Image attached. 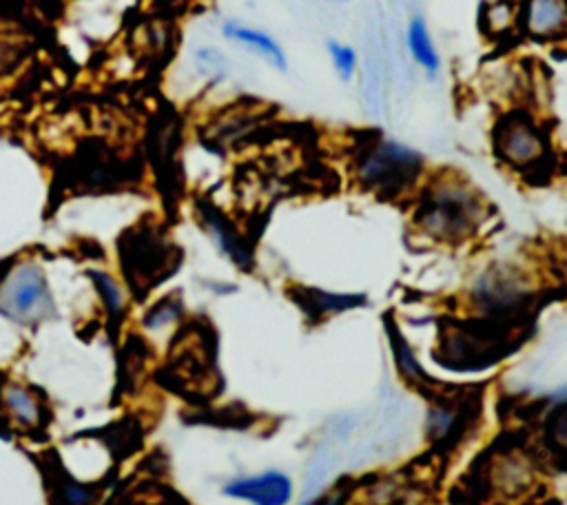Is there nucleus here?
I'll return each instance as SVG.
<instances>
[{"label": "nucleus", "mask_w": 567, "mask_h": 505, "mask_svg": "<svg viewBox=\"0 0 567 505\" xmlns=\"http://www.w3.org/2000/svg\"><path fill=\"white\" fill-rule=\"evenodd\" d=\"M405 42H408L412 60L423 69V73L430 78H436L441 71V55L432 42L427 24L421 16H414L410 20L408 31H405Z\"/></svg>", "instance_id": "15"}, {"label": "nucleus", "mask_w": 567, "mask_h": 505, "mask_svg": "<svg viewBox=\"0 0 567 505\" xmlns=\"http://www.w3.org/2000/svg\"><path fill=\"white\" fill-rule=\"evenodd\" d=\"M89 277L93 279V284H95V288H97V292H100V297H102V301L106 306L109 317L113 321H120L122 315H124V292H122L120 284L111 275H106L102 270H91Z\"/></svg>", "instance_id": "19"}, {"label": "nucleus", "mask_w": 567, "mask_h": 505, "mask_svg": "<svg viewBox=\"0 0 567 505\" xmlns=\"http://www.w3.org/2000/svg\"><path fill=\"white\" fill-rule=\"evenodd\" d=\"M487 492L498 501H514L536 483L534 458L523 450H505L489 458L483 474Z\"/></svg>", "instance_id": "7"}, {"label": "nucleus", "mask_w": 567, "mask_h": 505, "mask_svg": "<svg viewBox=\"0 0 567 505\" xmlns=\"http://www.w3.org/2000/svg\"><path fill=\"white\" fill-rule=\"evenodd\" d=\"M547 432L554 443H558L560 447L567 450V401L551 414Z\"/></svg>", "instance_id": "23"}, {"label": "nucleus", "mask_w": 567, "mask_h": 505, "mask_svg": "<svg viewBox=\"0 0 567 505\" xmlns=\"http://www.w3.org/2000/svg\"><path fill=\"white\" fill-rule=\"evenodd\" d=\"M51 310L53 301L42 268L35 261L13 264L0 279V315L18 323H33Z\"/></svg>", "instance_id": "5"}, {"label": "nucleus", "mask_w": 567, "mask_h": 505, "mask_svg": "<svg viewBox=\"0 0 567 505\" xmlns=\"http://www.w3.org/2000/svg\"><path fill=\"white\" fill-rule=\"evenodd\" d=\"M224 35L228 40H235V42L252 49L259 58H264L275 69L286 71V66H288L286 53L279 47V42L275 38H270L266 31L252 29V27H246V24H239V22H226L224 24Z\"/></svg>", "instance_id": "14"}, {"label": "nucleus", "mask_w": 567, "mask_h": 505, "mask_svg": "<svg viewBox=\"0 0 567 505\" xmlns=\"http://www.w3.org/2000/svg\"><path fill=\"white\" fill-rule=\"evenodd\" d=\"M328 53H330V60H332V66L337 71V75L348 82L352 75H354V69H357V53L352 47L348 44H341L337 40H330L328 42Z\"/></svg>", "instance_id": "20"}, {"label": "nucleus", "mask_w": 567, "mask_h": 505, "mask_svg": "<svg viewBox=\"0 0 567 505\" xmlns=\"http://www.w3.org/2000/svg\"><path fill=\"white\" fill-rule=\"evenodd\" d=\"M197 60L210 71H224V66H226V58L217 49H210V47L197 49Z\"/></svg>", "instance_id": "24"}, {"label": "nucleus", "mask_w": 567, "mask_h": 505, "mask_svg": "<svg viewBox=\"0 0 567 505\" xmlns=\"http://www.w3.org/2000/svg\"><path fill=\"white\" fill-rule=\"evenodd\" d=\"M492 151L507 168L529 173L547 162L549 135L529 111L509 109L492 126Z\"/></svg>", "instance_id": "4"}, {"label": "nucleus", "mask_w": 567, "mask_h": 505, "mask_svg": "<svg viewBox=\"0 0 567 505\" xmlns=\"http://www.w3.org/2000/svg\"><path fill=\"white\" fill-rule=\"evenodd\" d=\"M412 483L405 474L379 476L365 492L368 505H408L412 496Z\"/></svg>", "instance_id": "16"}, {"label": "nucleus", "mask_w": 567, "mask_h": 505, "mask_svg": "<svg viewBox=\"0 0 567 505\" xmlns=\"http://www.w3.org/2000/svg\"><path fill=\"white\" fill-rule=\"evenodd\" d=\"M122 255H124V266L126 272L135 279H144V281H157L159 277H164V272L171 264V246H166L157 235H153L151 230H142V233H133L131 246H122Z\"/></svg>", "instance_id": "8"}, {"label": "nucleus", "mask_w": 567, "mask_h": 505, "mask_svg": "<svg viewBox=\"0 0 567 505\" xmlns=\"http://www.w3.org/2000/svg\"><path fill=\"white\" fill-rule=\"evenodd\" d=\"M489 217L483 193L461 173L441 171L425 179L412 213L419 237L439 246H458L472 239Z\"/></svg>", "instance_id": "1"}, {"label": "nucleus", "mask_w": 567, "mask_h": 505, "mask_svg": "<svg viewBox=\"0 0 567 505\" xmlns=\"http://www.w3.org/2000/svg\"><path fill=\"white\" fill-rule=\"evenodd\" d=\"M388 339H390V346H392V352H394L396 370L405 379V383H410L416 390L425 392L430 396V401L436 399L434 390L439 388V383L423 370V365L419 363L414 350L410 348V343L405 341V337L401 334V330L394 323H388Z\"/></svg>", "instance_id": "12"}, {"label": "nucleus", "mask_w": 567, "mask_h": 505, "mask_svg": "<svg viewBox=\"0 0 567 505\" xmlns=\"http://www.w3.org/2000/svg\"><path fill=\"white\" fill-rule=\"evenodd\" d=\"M425 171V157L394 140V137H374L357 155L354 175L359 184L381 197H399L412 190Z\"/></svg>", "instance_id": "2"}, {"label": "nucleus", "mask_w": 567, "mask_h": 505, "mask_svg": "<svg viewBox=\"0 0 567 505\" xmlns=\"http://www.w3.org/2000/svg\"><path fill=\"white\" fill-rule=\"evenodd\" d=\"M199 217L204 230L210 235L213 244L224 252L235 266L248 270L252 266V252L248 244L241 239L237 228L210 204H199Z\"/></svg>", "instance_id": "11"}, {"label": "nucleus", "mask_w": 567, "mask_h": 505, "mask_svg": "<svg viewBox=\"0 0 567 505\" xmlns=\"http://www.w3.org/2000/svg\"><path fill=\"white\" fill-rule=\"evenodd\" d=\"M536 297L532 277L516 264L498 261L483 268L465 292V303L476 319L503 323L529 310Z\"/></svg>", "instance_id": "3"}, {"label": "nucleus", "mask_w": 567, "mask_h": 505, "mask_svg": "<svg viewBox=\"0 0 567 505\" xmlns=\"http://www.w3.org/2000/svg\"><path fill=\"white\" fill-rule=\"evenodd\" d=\"M494 321L478 319L474 323L450 326L441 337V350L445 363H458L456 368H478L496 359L501 339L496 330H489Z\"/></svg>", "instance_id": "6"}, {"label": "nucleus", "mask_w": 567, "mask_h": 505, "mask_svg": "<svg viewBox=\"0 0 567 505\" xmlns=\"http://www.w3.org/2000/svg\"><path fill=\"white\" fill-rule=\"evenodd\" d=\"M520 29L536 42L567 40V0H523Z\"/></svg>", "instance_id": "9"}, {"label": "nucleus", "mask_w": 567, "mask_h": 505, "mask_svg": "<svg viewBox=\"0 0 567 505\" xmlns=\"http://www.w3.org/2000/svg\"><path fill=\"white\" fill-rule=\"evenodd\" d=\"M467 408L461 401H447V396L432 399L425 419V432L432 443H445L452 436H458L463 421L467 419Z\"/></svg>", "instance_id": "13"}, {"label": "nucleus", "mask_w": 567, "mask_h": 505, "mask_svg": "<svg viewBox=\"0 0 567 505\" xmlns=\"http://www.w3.org/2000/svg\"><path fill=\"white\" fill-rule=\"evenodd\" d=\"M4 403L9 408V412L13 414L16 421H20L22 425L31 427L38 423L40 419V405L38 401L20 385H9L4 390Z\"/></svg>", "instance_id": "18"}, {"label": "nucleus", "mask_w": 567, "mask_h": 505, "mask_svg": "<svg viewBox=\"0 0 567 505\" xmlns=\"http://www.w3.org/2000/svg\"><path fill=\"white\" fill-rule=\"evenodd\" d=\"M306 308V312L315 317H326L334 312H343L350 308H357L365 303V297L361 295H337V292H323V290H306L299 299Z\"/></svg>", "instance_id": "17"}, {"label": "nucleus", "mask_w": 567, "mask_h": 505, "mask_svg": "<svg viewBox=\"0 0 567 505\" xmlns=\"http://www.w3.org/2000/svg\"><path fill=\"white\" fill-rule=\"evenodd\" d=\"M485 20H487V24H489V31L503 33L505 29H509L512 24H516V20H520V11L516 13V7H512V2L496 0V2L485 11Z\"/></svg>", "instance_id": "21"}, {"label": "nucleus", "mask_w": 567, "mask_h": 505, "mask_svg": "<svg viewBox=\"0 0 567 505\" xmlns=\"http://www.w3.org/2000/svg\"><path fill=\"white\" fill-rule=\"evenodd\" d=\"M179 312H182L179 301L173 299V297H164L162 301H157V303L146 312L144 323H146L148 328H162V326L175 321V319L179 317Z\"/></svg>", "instance_id": "22"}, {"label": "nucleus", "mask_w": 567, "mask_h": 505, "mask_svg": "<svg viewBox=\"0 0 567 505\" xmlns=\"http://www.w3.org/2000/svg\"><path fill=\"white\" fill-rule=\"evenodd\" d=\"M224 492L252 505H286L292 496V483L281 472H264L259 476L233 481L224 487Z\"/></svg>", "instance_id": "10"}, {"label": "nucleus", "mask_w": 567, "mask_h": 505, "mask_svg": "<svg viewBox=\"0 0 567 505\" xmlns=\"http://www.w3.org/2000/svg\"><path fill=\"white\" fill-rule=\"evenodd\" d=\"M319 505H346V492H334L328 498H323Z\"/></svg>", "instance_id": "25"}]
</instances>
